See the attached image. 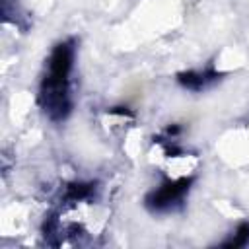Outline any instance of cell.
I'll list each match as a JSON object with an SVG mask.
<instances>
[{"label": "cell", "instance_id": "cell-2", "mask_svg": "<svg viewBox=\"0 0 249 249\" xmlns=\"http://www.w3.org/2000/svg\"><path fill=\"white\" fill-rule=\"evenodd\" d=\"M187 185H189L187 179H179V181H171V183L160 187L154 193V196L150 198L152 206L156 210H165V208H171L173 204L181 202V198H183V195L187 191Z\"/></svg>", "mask_w": 249, "mask_h": 249}, {"label": "cell", "instance_id": "cell-1", "mask_svg": "<svg viewBox=\"0 0 249 249\" xmlns=\"http://www.w3.org/2000/svg\"><path fill=\"white\" fill-rule=\"evenodd\" d=\"M74 60L72 43H60L51 53L47 74L41 84V107L51 119H64L70 111V70Z\"/></svg>", "mask_w": 249, "mask_h": 249}]
</instances>
